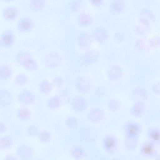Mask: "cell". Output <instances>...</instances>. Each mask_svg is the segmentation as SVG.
<instances>
[{
  "label": "cell",
  "mask_w": 160,
  "mask_h": 160,
  "mask_svg": "<svg viewBox=\"0 0 160 160\" xmlns=\"http://www.w3.org/2000/svg\"><path fill=\"white\" fill-rule=\"evenodd\" d=\"M125 133L124 145L128 150H134L137 146L142 128L140 125L132 121L126 122L124 127Z\"/></svg>",
  "instance_id": "cell-1"
},
{
  "label": "cell",
  "mask_w": 160,
  "mask_h": 160,
  "mask_svg": "<svg viewBox=\"0 0 160 160\" xmlns=\"http://www.w3.org/2000/svg\"><path fill=\"white\" fill-rule=\"evenodd\" d=\"M62 62L61 55L56 51H51L48 53L44 59L46 67L50 69H55L59 68Z\"/></svg>",
  "instance_id": "cell-2"
},
{
  "label": "cell",
  "mask_w": 160,
  "mask_h": 160,
  "mask_svg": "<svg viewBox=\"0 0 160 160\" xmlns=\"http://www.w3.org/2000/svg\"><path fill=\"white\" fill-rule=\"evenodd\" d=\"M16 36L14 32L11 30L4 31L0 37V47L3 48H10L14 44Z\"/></svg>",
  "instance_id": "cell-3"
},
{
  "label": "cell",
  "mask_w": 160,
  "mask_h": 160,
  "mask_svg": "<svg viewBox=\"0 0 160 160\" xmlns=\"http://www.w3.org/2000/svg\"><path fill=\"white\" fill-rule=\"evenodd\" d=\"M157 145L149 140L146 141L140 146V153L141 155L145 157H154L158 154Z\"/></svg>",
  "instance_id": "cell-4"
},
{
  "label": "cell",
  "mask_w": 160,
  "mask_h": 160,
  "mask_svg": "<svg viewBox=\"0 0 160 160\" xmlns=\"http://www.w3.org/2000/svg\"><path fill=\"white\" fill-rule=\"evenodd\" d=\"M34 150L29 145L25 144L19 145L16 149V154L21 160H28L32 158L34 155Z\"/></svg>",
  "instance_id": "cell-5"
},
{
  "label": "cell",
  "mask_w": 160,
  "mask_h": 160,
  "mask_svg": "<svg viewBox=\"0 0 160 160\" xmlns=\"http://www.w3.org/2000/svg\"><path fill=\"white\" fill-rule=\"evenodd\" d=\"M35 23L31 18L26 17L20 19L16 25L17 31L20 33H25L31 31L34 28Z\"/></svg>",
  "instance_id": "cell-6"
},
{
  "label": "cell",
  "mask_w": 160,
  "mask_h": 160,
  "mask_svg": "<svg viewBox=\"0 0 160 160\" xmlns=\"http://www.w3.org/2000/svg\"><path fill=\"white\" fill-rule=\"evenodd\" d=\"M14 101V97L12 92L5 88L0 89V107L6 109L10 107Z\"/></svg>",
  "instance_id": "cell-7"
},
{
  "label": "cell",
  "mask_w": 160,
  "mask_h": 160,
  "mask_svg": "<svg viewBox=\"0 0 160 160\" xmlns=\"http://www.w3.org/2000/svg\"><path fill=\"white\" fill-rule=\"evenodd\" d=\"M102 144L104 150L109 153L113 154L117 150L118 141L113 136L108 135L106 136L102 141Z\"/></svg>",
  "instance_id": "cell-8"
},
{
  "label": "cell",
  "mask_w": 160,
  "mask_h": 160,
  "mask_svg": "<svg viewBox=\"0 0 160 160\" xmlns=\"http://www.w3.org/2000/svg\"><path fill=\"white\" fill-rule=\"evenodd\" d=\"M35 100L34 93L28 90H24L21 91L18 96V100L21 105L29 106L32 105Z\"/></svg>",
  "instance_id": "cell-9"
},
{
  "label": "cell",
  "mask_w": 160,
  "mask_h": 160,
  "mask_svg": "<svg viewBox=\"0 0 160 160\" xmlns=\"http://www.w3.org/2000/svg\"><path fill=\"white\" fill-rule=\"evenodd\" d=\"M155 15L152 10L148 8H144L139 13L138 20L141 24L148 26L155 21Z\"/></svg>",
  "instance_id": "cell-10"
},
{
  "label": "cell",
  "mask_w": 160,
  "mask_h": 160,
  "mask_svg": "<svg viewBox=\"0 0 160 160\" xmlns=\"http://www.w3.org/2000/svg\"><path fill=\"white\" fill-rule=\"evenodd\" d=\"M20 14L19 9L13 6H9L4 8L2 12L3 18L8 22H12L16 20Z\"/></svg>",
  "instance_id": "cell-11"
},
{
  "label": "cell",
  "mask_w": 160,
  "mask_h": 160,
  "mask_svg": "<svg viewBox=\"0 0 160 160\" xmlns=\"http://www.w3.org/2000/svg\"><path fill=\"white\" fill-rule=\"evenodd\" d=\"M92 82L89 78L83 76L78 78L75 82L77 89L83 93L89 92L92 88Z\"/></svg>",
  "instance_id": "cell-12"
},
{
  "label": "cell",
  "mask_w": 160,
  "mask_h": 160,
  "mask_svg": "<svg viewBox=\"0 0 160 160\" xmlns=\"http://www.w3.org/2000/svg\"><path fill=\"white\" fill-rule=\"evenodd\" d=\"M125 8L124 0H111L109 5V12L113 15H119L123 12Z\"/></svg>",
  "instance_id": "cell-13"
},
{
  "label": "cell",
  "mask_w": 160,
  "mask_h": 160,
  "mask_svg": "<svg viewBox=\"0 0 160 160\" xmlns=\"http://www.w3.org/2000/svg\"><path fill=\"white\" fill-rule=\"evenodd\" d=\"M70 106L73 110L77 112H82L85 110L87 108L88 103L84 98L77 97L72 100Z\"/></svg>",
  "instance_id": "cell-14"
},
{
  "label": "cell",
  "mask_w": 160,
  "mask_h": 160,
  "mask_svg": "<svg viewBox=\"0 0 160 160\" xmlns=\"http://www.w3.org/2000/svg\"><path fill=\"white\" fill-rule=\"evenodd\" d=\"M109 36L108 31L103 27H97L93 32V37L94 39L100 43L106 42Z\"/></svg>",
  "instance_id": "cell-15"
},
{
  "label": "cell",
  "mask_w": 160,
  "mask_h": 160,
  "mask_svg": "<svg viewBox=\"0 0 160 160\" xmlns=\"http://www.w3.org/2000/svg\"><path fill=\"white\" fill-rule=\"evenodd\" d=\"M122 73L121 68L116 65L110 66L108 69L107 75L108 78L112 81H117L120 79Z\"/></svg>",
  "instance_id": "cell-16"
},
{
  "label": "cell",
  "mask_w": 160,
  "mask_h": 160,
  "mask_svg": "<svg viewBox=\"0 0 160 160\" xmlns=\"http://www.w3.org/2000/svg\"><path fill=\"white\" fill-rule=\"evenodd\" d=\"M104 117L103 111L98 108H94L91 109L87 115L88 119L93 123L100 122L103 119Z\"/></svg>",
  "instance_id": "cell-17"
},
{
  "label": "cell",
  "mask_w": 160,
  "mask_h": 160,
  "mask_svg": "<svg viewBox=\"0 0 160 160\" xmlns=\"http://www.w3.org/2000/svg\"><path fill=\"white\" fill-rule=\"evenodd\" d=\"M145 108V104L143 101L135 102L130 109V114L135 117H140L143 114Z\"/></svg>",
  "instance_id": "cell-18"
},
{
  "label": "cell",
  "mask_w": 160,
  "mask_h": 160,
  "mask_svg": "<svg viewBox=\"0 0 160 160\" xmlns=\"http://www.w3.org/2000/svg\"><path fill=\"white\" fill-rule=\"evenodd\" d=\"M92 37L87 32H82L78 37V44L79 46L82 48H85L89 47L92 44Z\"/></svg>",
  "instance_id": "cell-19"
},
{
  "label": "cell",
  "mask_w": 160,
  "mask_h": 160,
  "mask_svg": "<svg viewBox=\"0 0 160 160\" xmlns=\"http://www.w3.org/2000/svg\"><path fill=\"white\" fill-rule=\"evenodd\" d=\"M148 95L146 90L140 87L135 88L132 92V97L134 102L143 101L147 98Z\"/></svg>",
  "instance_id": "cell-20"
},
{
  "label": "cell",
  "mask_w": 160,
  "mask_h": 160,
  "mask_svg": "<svg viewBox=\"0 0 160 160\" xmlns=\"http://www.w3.org/2000/svg\"><path fill=\"white\" fill-rule=\"evenodd\" d=\"M100 54L98 51L95 50H91L84 53L83 59L86 63L92 64L98 60Z\"/></svg>",
  "instance_id": "cell-21"
},
{
  "label": "cell",
  "mask_w": 160,
  "mask_h": 160,
  "mask_svg": "<svg viewBox=\"0 0 160 160\" xmlns=\"http://www.w3.org/2000/svg\"><path fill=\"white\" fill-rule=\"evenodd\" d=\"M149 140L157 145L160 144V129L155 127L149 128L147 132Z\"/></svg>",
  "instance_id": "cell-22"
},
{
  "label": "cell",
  "mask_w": 160,
  "mask_h": 160,
  "mask_svg": "<svg viewBox=\"0 0 160 160\" xmlns=\"http://www.w3.org/2000/svg\"><path fill=\"white\" fill-rule=\"evenodd\" d=\"M93 22L92 17L88 13H81L78 15L77 18L78 23L81 27L89 26L92 24Z\"/></svg>",
  "instance_id": "cell-23"
},
{
  "label": "cell",
  "mask_w": 160,
  "mask_h": 160,
  "mask_svg": "<svg viewBox=\"0 0 160 160\" xmlns=\"http://www.w3.org/2000/svg\"><path fill=\"white\" fill-rule=\"evenodd\" d=\"M13 73L12 68L8 65H3L0 68V80L5 82L11 78Z\"/></svg>",
  "instance_id": "cell-24"
},
{
  "label": "cell",
  "mask_w": 160,
  "mask_h": 160,
  "mask_svg": "<svg viewBox=\"0 0 160 160\" xmlns=\"http://www.w3.org/2000/svg\"><path fill=\"white\" fill-rule=\"evenodd\" d=\"M22 67L28 72H33L37 70L38 65L36 61L31 55L25 60Z\"/></svg>",
  "instance_id": "cell-25"
},
{
  "label": "cell",
  "mask_w": 160,
  "mask_h": 160,
  "mask_svg": "<svg viewBox=\"0 0 160 160\" xmlns=\"http://www.w3.org/2000/svg\"><path fill=\"white\" fill-rule=\"evenodd\" d=\"M29 5L30 8L35 12L42 11L46 7L47 0H29Z\"/></svg>",
  "instance_id": "cell-26"
},
{
  "label": "cell",
  "mask_w": 160,
  "mask_h": 160,
  "mask_svg": "<svg viewBox=\"0 0 160 160\" xmlns=\"http://www.w3.org/2000/svg\"><path fill=\"white\" fill-rule=\"evenodd\" d=\"M16 115L19 120L24 122L28 121L31 117V113L29 110L24 108L19 109L16 112Z\"/></svg>",
  "instance_id": "cell-27"
},
{
  "label": "cell",
  "mask_w": 160,
  "mask_h": 160,
  "mask_svg": "<svg viewBox=\"0 0 160 160\" xmlns=\"http://www.w3.org/2000/svg\"><path fill=\"white\" fill-rule=\"evenodd\" d=\"M53 87L52 82L47 80H44L41 81L39 83L38 89L41 93L46 95L51 92Z\"/></svg>",
  "instance_id": "cell-28"
},
{
  "label": "cell",
  "mask_w": 160,
  "mask_h": 160,
  "mask_svg": "<svg viewBox=\"0 0 160 160\" xmlns=\"http://www.w3.org/2000/svg\"><path fill=\"white\" fill-rule=\"evenodd\" d=\"M62 100L58 95H54L48 99L47 102V107L51 109H56L59 108L62 104Z\"/></svg>",
  "instance_id": "cell-29"
},
{
  "label": "cell",
  "mask_w": 160,
  "mask_h": 160,
  "mask_svg": "<svg viewBox=\"0 0 160 160\" xmlns=\"http://www.w3.org/2000/svg\"><path fill=\"white\" fill-rule=\"evenodd\" d=\"M12 138L8 136H4L0 140V148L2 150H8L11 148L14 144Z\"/></svg>",
  "instance_id": "cell-30"
},
{
  "label": "cell",
  "mask_w": 160,
  "mask_h": 160,
  "mask_svg": "<svg viewBox=\"0 0 160 160\" xmlns=\"http://www.w3.org/2000/svg\"><path fill=\"white\" fill-rule=\"evenodd\" d=\"M31 56V54L27 51H20L18 52L15 55L14 61L18 65L22 67L25 60Z\"/></svg>",
  "instance_id": "cell-31"
},
{
  "label": "cell",
  "mask_w": 160,
  "mask_h": 160,
  "mask_svg": "<svg viewBox=\"0 0 160 160\" xmlns=\"http://www.w3.org/2000/svg\"><path fill=\"white\" fill-rule=\"evenodd\" d=\"M15 84L19 86H23L27 85L29 82V78L24 73L18 74L14 78Z\"/></svg>",
  "instance_id": "cell-32"
},
{
  "label": "cell",
  "mask_w": 160,
  "mask_h": 160,
  "mask_svg": "<svg viewBox=\"0 0 160 160\" xmlns=\"http://www.w3.org/2000/svg\"><path fill=\"white\" fill-rule=\"evenodd\" d=\"M65 124L66 126L70 129H75L79 125L78 120L76 117L71 115L67 116L65 119Z\"/></svg>",
  "instance_id": "cell-33"
},
{
  "label": "cell",
  "mask_w": 160,
  "mask_h": 160,
  "mask_svg": "<svg viewBox=\"0 0 160 160\" xmlns=\"http://www.w3.org/2000/svg\"><path fill=\"white\" fill-rule=\"evenodd\" d=\"M70 153L72 157L75 159H80L84 157L85 152L82 148L76 146L72 149Z\"/></svg>",
  "instance_id": "cell-34"
},
{
  "label": "cell",
  "mask_w": 160,
  "mask_h": 160,
  "mask_svg": "<svg viewBox=\"0 0 160 160\" xmlns=\"http://www.w3.org/2000/svg\"><path fill=\"white\" fill-rule=\"evenodd\" d=\"M135 47L137 50L141 52L145 51L149 47H150L148 41L142 39H138L136 41Z\"/></svg>",
  "instance_id": "cell-35"
},
{
  "label": "cell",
  "mask_w": 160,
  "mask_h": 160,
  "mask_svg": "<svg viewBox=\"0 0 160 160\" xmlns=\"http://www.w3.org/2000/svg\"><path fill=\"white\" fill-rule=\"evenodd\" d=\"M85 0H72L70 3V7L74 12H77L82 9L85 5Z\"/></svg>",
  "instance_id": "cell-36"
},
{
  "label": "cell",
  "mask_w": 160,
  "mask_h": 160,
  "mask_svg": "<svg viewBox=\"0 0 160 160\" xmlns=\"http://www.w3.org/2000/svg\"><path fill=\"white\" fill-rule=\"evenodd\" d=\"M40 132L39 128L34 125H30L26 129L27 134L31 138L38 137Z\"/></svg>",
  "instance_id": "cell-37"
},
{
  "label": "cell",
  "mask_w": 160,
  "mask_h": 160,
  "mask_svg": "<svg viewBox=\"0 0 160 160\" xmlns=\"http://www.w3.org/2000/svg\"><path fill=\"white\" fill-rule=\"evenodd\" d=\"M120 102L117 99L111 98L107 102V106L108 109L112 111L118 110L120 107Z\"/></svg>",
  "instance_id": "cell-38"
},
{
  "label": "cell",
  "mask_w": 160,
  "mask_h": 160,
  "mask_svg": "<svg viewBox=\"0 0 160 160\" xmlns=\"http://www.w3.org/2000/svg\"><path fill=\"white\" fill-rule=\"evenodd\" d=\"M38 137L40 142L46 143L50 141L52 138V135L49 131L44 130L40 132Z\"/></svg>",
  "instance_id": "cell-39"
},
{
  "label": "cell",
  "mask_w": 160,
  "mask_h": 160,
  "mask_svg": "<svg viewBox=\"0 0 160 160\" xmlns=\"http://www.w3.org/2000/svg\"><path fill=\"white\" fill-rule=\"evenodd\" d=\"M150 47L155 48L160 47V37L158 36H154L148 40Z\"/></svg>",
  "instance_id": "cell-40"
},
{
  "label": "cell",
  "mask_w": 160,
  "mask_h": 160,
  "mask_svg": "<svg viewBox=\"0 0 160 160\" xmlns=\"http://www.w3.org/2000/svg\"><path fill=\"white\" fill-rule=\"evenodd\" d=\"M52 83L53 86L57 87H60L63 84L64 80L60 76L55 77L52 80Z\"/></svg>",
  "instance_id": "cell-41"
},
{
  "label": "cell",
  "mask_w": 160,
  "mask_h": 160,
  "mask_svg": "<svg viewBox=\"0 0 160 160\" xmlns=\"http://www.w3.org/2000/svg\"><path fill=\"white\" fill-rule=\"evenodd\" d=\"M90 4L93 7L99 8L103 5L104 0H88Z\"/></svg>",
  "instance_id": "cell-42"
},
{
  "label": "cell",
  "mask_w": 160,
  "mask_h": 160,
  "mask_svg": "<svg viewBox=\"0 0 160 160\" xmlns=\"http://www.w3.org/2000/svg\"><path fill=\"white\" fill-rule=\"evenodd\" d=\"M151 89L155 94L160 95V82H156L151 86Z\"/></svg>",
  "instance_id": "cell-43"
},
{
  "label": "cell",
  "mask_w": 160,
  "mask_h": 160,
  "mask_svg": "<svg viewBox=\"0 0 160 160\" xmlns=\"http://www.w3.org/2000/svg\"><path fill=\"white\" fill-rule=\"evenodd\" d=\"M125 38V36L121 32L116 33L114 36V39L117 43H120L122 42Z\"/></svg>",
  "instance_id": "cell-44"
},
{
  "label": "cell",
  "mask_w": 160,
  "mask_h": 160,
  "mask_svg": "<svg viewBox=\"0 0 160 160\" xmlns=\"http://www.w3.org/2000/svg\"><path fill=\"white\" fill-rule=\"evenodd\" d=\"M105 89L102 86H99L96 89V93L99 96H102L104 94L105 92Z\"/></svg>",
  "instance_id": "cell-45"
},
{
  "label": "cell",
  "mask_w": 160,
  "mask_h": 160,
  "mask_svg": "<svg viewBox=\"0 0 160 160\" xmlns=\"http://www.w3.org/2000/svg\"><path fill=\"white\" fill-rule=\"evenodd\" d=\"M142 25V26L138 27L137 29V32L140 34H144V32L145 33L147 32V30L146 28H148V27L146 28H145V27L148 26H146Z\"/></svg>",
  "instance_id": "cell-46"
},
{
  "label": "cell",
  "mask_w": 160,
  "mask_h": 160,
  "mask_svg": "<svg viewBox=\"0 0 160 160\" xmlns=\"http://www.w3.org/2000/svg\"><path fill=\"white\" fill-rule=\"evenodd\" d=\"M6 125L3 122H1L0 126V133L2 134L5 132L7 129Z\"/></svg>",
  "instance_id": "cell-47"
},
{
  "label": "cell",
  "mask_w": 160,
  "mask_h": 160,
  "mask_svg": "<svg viewBox=\"0 0 160 160\" xmlns=\"http://www.w3.org/2000/svg\"><path fill=\"white\" fill-rule=\"evenodd\" d=\"M5 159L7 160H16L17 158L16 156L12 154H8L5 158Z\"/></svg>",
  "instance_id": "cell-48"
},
{
  "label": "cell",
  "mask_w": 160,
  "mask_h": 160,
  "mask_svg": "<svg viewBox=\"0 0 160 160\" xmlns=\"http://www.w3.org/2000/svg\"><path fill=\"white\" fill-rule=\"evenodd\" d=\"M3 2H12L15 0H2Z\"/></svg>",
  "instance_id": "cell-49"
}]
</instances>
